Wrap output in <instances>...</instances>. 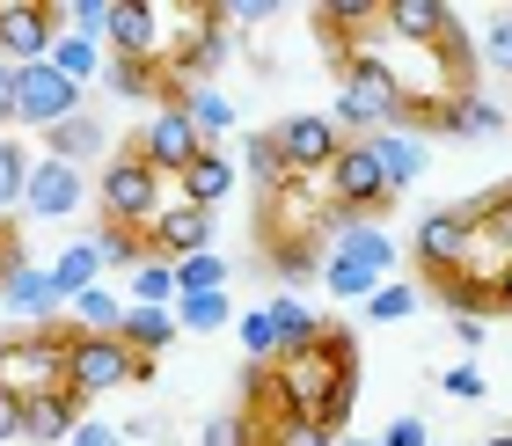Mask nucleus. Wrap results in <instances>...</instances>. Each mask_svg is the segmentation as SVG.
Segmentation results:
<instances>
[{
	"label": "nucleus",
	"mask_w": 512,
	"mask_h": 446,
	"mask_svg": "<svg viewBox=\"0 0 512 446\" xmlns=\"http://www.w3.org/2000/svg\"><path fill=\"white\" fill-rule=\"evenodd\" d=\"M110 8H118V0H74V8H66V30L74 37H110Z\"/></svg>",
	"instance_id": "43"
},
{
	"label": "nucleus",
	"mask_w": 512,
	"mask_h": 446,
	"mask_svg": "<svg viewBox=\"0 0 512 446\" xmlns=\"http://www.w3.org/2000/svg\"><path fill=\"white\" fill-rule=\"evenodd\" d=\"M110 52L118 59H161V8L118 0V8H110Z\"/></svg>",
	"instance_id": "16"
},
{
	"label": "nucleus",
	"mask_w": 512,
	"mask_h": 446,
	"mask_svg": "<svg viewBox=\"0 0 512 446\" xmlns=\"http://www.w3.org/2000/svg\"><path fill=\"white\" fill-rule=\"evenodd\" d=\"M381 446H432V432H425V417H410V410H403V417H395V425L381 432Z\"/></svg>",
	"instance_id": "46"
},
{
	"label": "nucleus",
	"mask_w": 512,
	"mask_h": 446,
	"mask_svg": "<svg viewBox=\"0 0 512 446\" xmlns=\"http://www.w3.org/2000/svg\"><path fill=\"white\" fill-rule=\"evenodd\" d=\"M125 439H161V417H132V425H118Z\"/></svg>",
	"instance_id": "51"
},
{
	"label": "nucleus",
	"mask_w": 512,
	"mask_h": 446,
	"mask_svg": "<svg viewBox=\"0 0 512 446\" xmlns=\"http://www.w3.org/2000/svg\"><path fill=\"white\" fill-rule=\"evenodd\" d=\"M66 446H125V432H118V425H103V417H88V425L66 439Z\"/></svg>",
	"instance_id": "47"
},
{
	"label": "nucleus",
	"mask_w": 512,
	"mask_h": 446,
	"mask_svg": "<svg viewBox=\"0 0 512 446\" xmlns=\"http://www.w3.org/2000/svg\"><path fill=\"white\" fill-rule=\"evenodd\" d=\"M74 330H88V337H118V330H125V293L88 286V293L74 300Z\"/></svg>",
	"instance_id": "30"
},
{
	"label": "nucleus",
	"mask_w": 512,
	"mask_h": 446,
	"mask_svg": "<svg viewBox=\"0 0 512 446\" xmlns=\"http://www.w3.org/2000/svg\"><path fill=\"white\" fill-rule=\"evenodd\" d=\"M52 286H59L66 308H74L88 286H103V249H96V242H66V249H59V264H52Z\"/></svg>",
	"instance_id": "24"
},
{
	"label": "nucleus",
	"mask_w": 512,
	"mask_h": 446,
	"mask_svg": "<svg viewBox=\"0 0 512 446\" xmlns=\"http://www.w3.org/2000/svg\"><path fill=\"white\" fill-rule=\"evenodd\" d=\"M366 147L381 154V169H388V183H395V198H403L410 183L425 176V139H417V132H403V125H388V132H374V139H366Z\"/></svg>",
	"instance_id": "20"
},
{
	"label": "nucleus",
	"mask_w": 512,
	"mask_h": 446,
	"mask_svg": "<svg viewBox=\"0 0 512 446\" xmlns=\"http://www.w3.org/2000/svg\"><path fill=\"white\" fill-rule=\"evenodd\" d=\"M337 446H381V439H337Z\"/></svg>",
	"instance_id": "54"
},
{
	"label": "nucleus",
	"mask_w": 512,
	"mask_h": 446,
	"mask_svg": "<svg viewBox=\"0 0 512 446\" xmlns=\"http://www.w3.org/2000/svg\"><path fill=\"white\" fill-rule=\"evenodd\" d=\"M330 249H337V256H352V264H366L374 278H388V271H395V256H403V249H395V234H381L374 220H344Z\"/></svg>",
	"instance_id": "19"
},
{
	"label": "nucleus",
	"mask_w": 512,
	"mask_h": 446,
	"mask_svg": "<svg viewBox=\"0 0 512 446\" xmlns=\"http://www.w3.org/2000/svg\"><path fill=\"white\" fill-rule=\"evenodd\" d=\"M483 446H512V432H491V439H483Z\"/></svg>",
	"instance_id": "53"
},
{
	"label": "nucleus",
	"mask_w": 512,
	"mask_h": 446,
	"mask_svg": "<svg viewBox=\"0 0 512 446\" xmlns=\"http://www.w3.org/2000/svg\"><path fill=\"white\" fill-rule=\"evenodd\" d=\"M132 147L147 154L161 176H183V169H191V161L205 154V139H198V125H191L183 110H154V117H147V132H139Z\"/></svg>",
	"instance_id": "12"
},
{
	"label": "nucleus",
	"mask_w": 512,
	"mask_h": 446,
	"mask_svg": "<svg viewBox=\"0 0 512 446\" xmlns=\"http://www.w3.org/2000/svg\"><path fill=\"white\" fill-rule=\"evenodd\" d=\"M227 315H235V300H227V293H176V330H191V337L227 330Z\"/></svg>",
	"instance_id": "31"
},
{
	"label": "nucleus",
	"mask_w": 512,
	"mask_h": 446,
	"mask_svg": "<svg viewBox=\"0 0 512 446\" xmlns=\"http://www.w3.org/2000/svg\"><path fill=\"white\" fill-rule=\"evenodd\" d=\"M264 315H271V330H278V344H286V351H308V344L330 337V322H322L315 308H300V293H271Z\"/></svg>",
	"instance_id": "22"
},
{
	"label": "nucleus",
	"mask_w": 512,
	"mask_h": 446,
	"mask_svg": "<svg viewBox=\"0 0 512 446\" xmlns=\"http://www.w3.org/2000/svg\"><path fill=\"white\" fill-rule=\"evenodd\" d=\"M88 425V403L74 388H52V395H30V403H22V439L30 446H66Z\"/></svg>",
	"instance_id": "13"
},
{
	"label": "nucleus",
	"mask_w": 512,
	"mask_h": 446,
	"mask_svg": "<svg viewBox=\"0 0 512 446\" xmlns=\"http://www.w3.org/2000/svg\"><path fill=\"white\" fill-rule=\"evenodd\" d=\"M220 15H227V30H235V22H242V30H256V22H271V15H278V0H227Z\"/></svg>",
	"instance_id": "45"
},
{
	"label": "nucleus",
	"mask_w": 512,
	"mask_h": 446,
	"mask_svg": "<svg viewBox=\"0 0 512 446\" xmlns=\"http://www.w3.org/2000/svg\"><path fill=\"white\" fill-rule=\"evenodd\" d=\"M30 169L37 161L15 147V139H0V220L8 213H22V191H30Z\"/></svg>",
	"instance_id": "35"
},
{
	"label": "nucleus",
	"mask_w": 512,
	"mask_h": 446,
	"mask_svg": "<svg viewBox=\"0 0 512 446\" xmlns=\"http://www.w3.org/2000/svg\"><path fill=\"white\" fill-rule=\"evenodd\" d=\"M66 117H81V81H66L52 59L22 66V74H15V125L52 132V125H66Z\"/></svg>",
	"instance_id": "9"
},
{
	"label": "nucleus",
	"mask_w": 512,
	"mask_h": 446,
	"mask_svg": "<svg viewBox=\"0 0 512 446\" xmlns=\"http://www.w3.org/2000/svg\"><path fill=\"white\" fill-rule=\"evenodd\" d=\"M125 300H132V308H176V264L147 256V264L125 278Z\"/></svg>",
	"instance_id": "33"
},
{
	"label": "nucleus",
	"mask_w": 512,
	"mask_h": 446,
	"mask_svg": "<svg viewBox=\"0 0 512 446\" xmlns=\"http://www.w3.org/2000/svg\"><path fill=\"white\" fill-rule=\"evenodd\" d=\"M0 300H8L15 315H59L66 300H59V286H52V271H37V264H15L8 278H0Z\"/></svg>",
	"instance_id": "21"
},
{
	"label": "nucleus",
	"mask_w": 512,
	"mask_h": 446,
	"mask_svg": "<svg viewBox=\"0 0 512 446\" xmlns=\"http://www.w3.org/2000/svg\"><path fill=\"white\" fill-rule=\"evenodd\" d=\"M469 213H476V264H483V249H491L498 271H505V264H512V176L498 183V191H483ZM476 264H469V271H476Z\"/></svg>",
	"instance_id": "17"
},
{
	"label": "nucleus",
	"mask_w": 512,
	"mask_h": 446,
	"mask_svg": "<svg viewBox=\"0 0 512 446\" xmlns=\"http://www.w3.org/2000/svg\"><path fill=\"white\" fill-rule=\"evenodd\" d=\"M213 213H198V205H176L169 220H154V234H147V249L161 256V264H183V256H205L213 249Z\"/></svg>",
	"instance_id": "15"
},
{
	"label": "nucleus",
	"mask_w": 512,
	"mask_h": 446,
	"mask_svg": "<svg viewBox=\"0 0 512 446\" xmlns=\"http://www.w3.org/2000/svg\"><path fill=\"white\" fill-rule=\"evenodd\" d=\"M242 169H249V183H256V198H271V191H286V183H293V169H286V154H278L271 132H249V139H242Z\"/></svg>",
	"instance_id": "26"
},
{
	"label": "nucleus",
	"mask_w": 512,
	"mask_h": 446,
	"mask_svg": "<svg viewBox=\"0 0 512 446\" xmlns=\"http://www.w3.org/2000/svg\"><path fill=\"white\" fill-rule=\"evenodd\" d=\"M271 139H278V154H286V169H293V176H330V161L352 147V139L337 132V117H315V110L278 117Z\"/></svg>",
	"instance_id": "10"
},
{
	"label": "nucleus",
	"mask_w": 512,
	"mask_h": 446,
	"mask_svg": "<svg viewBox=\"0 0 512 446\" xmlns=\"http://www.w3.org/2000/svg\"><path fill=\"white\" fill-rule=\"evenodd\" d=\"M176 293H227V256L220 249L183 256V264H176Z\"/></svg>",
	"instance_id": "37"
},
{
	"label": "nucleus",
	"mask_w": 512,
	"mask_h": 446,
	"mask_svg": "<svg viewBox=\"0 0 512 446\" xmlns=\"http://www.w3.org/2000/svg\"><path fill=\"white\" fill-rule=\"evenodd\" d=\"M125 381H154V359H139L125 337H88V330H66V388L81 395V403H96V395L125 388Z\"/></svg>",
	"instance_id": "4"
},
{
	"label": "nucleus",
	"mask_w": 512,
	"mask_h": 446,
	"mask_svg": "<svg viewBox=\"0 0 512 446\" xmlns=\"http://www.w3.org/2000/svg\"><path fill=\"white\" fill-rule=\"evenodd\" d=\"M44 154H52V161H74V169H81V161L103 154V125H96V117H66V125L44 132Z\"/></svg>",
	"instance_id": "27"
},
{
	"label": "nucleus",
	"mask_w": 512,
	"mask_h": 446,
	"mask_svg": "<svg viewBox=\"0 0 512 446\" xmlns=\"http://www.w3.org/2000/svg\"><path fill=\"white\" fill-rule=\"evenodd\" d=\"M59 37H66L59 0H0V59L8 66H44Z\"/></svg>",
	"instance_id": "8"
},
{
	"label": "nucleus",
	"mask_w": 512,
	"mask_h": 446,
	"mask_svg": "<svg viewBox=\"0 0 512 446\" xmlns=\"http://www.w3.org/2000/svg\"><path fill=\"white\" fill-rule=\"evenodd\" d=\"M322 286H330L337 300H352V308H366V300H374L388 278H374L366 264H352V256H337V249H330V264H322Z\"/></svg>",
	"instance_id": "32"
},
{
	"label": "nucleus",
	"mask_w": 512,
	"mask_h": 446,
	"mask_svg": "<svg viewBox=\"0 0 512 446\" xmlns=\"http://www.w3.org/2000/svg\"><path fill=\"white\" fill-rule=\"evenodd\" d=\"M359 315H366V322H410V315H417V286H403V278H388V286H381L374 300H366Z\"/></svg>",
	"instance_id": "39"
},
{
	"label": "nucleus",
	"mask_w": 512,
	"mask_h": 446,
	"mask_svg": "<svg viewBox=\"0 0 512 446\" xmlns=\"http://www.w3.org/2000/svg\"><path fill=\"white\" fill-rule=\"evenodd\" d=\"M96 198H103V227H139V234H154V220H169L176 205H191L183 198V176H161L139 147L103 161Z\"/></svg>",
	"instance_id": "2"
},
{
	"label": "nucleus",
	"mask_w": 512,
	"mask_h": 446,
	"mask_svg": "<svg viewBox=\"0 0 512 446\" xmlns=\"http://www.w3.org/2000/svg\"><path fill=\"white\" fill-rule=\"evenodd\" d=\"M8 439H22V395L0 388V446H8Z\"/></svg>",
	"instance_id": "48"
},
{
	"label": "nucleus",
	"mask_w": 512,
	"mask_h": 446,
	"mask_svg": "<svg viewBox=\"0 0 512 446\" xmlns=\"http://www.w3.org/2000/svg\"><path fill=\"white\" fill-rule=\"evenodd\" d=\"M81 191H88V183H81V169H74V161H52V154H44L37 169H30L22 213H30V220H66V213L81 205Z\"/></svg>",
	"instance_id": "14"
},
{
	"label": "nucleus",
	"mask_w": 512,
	"mask_h": 446,
	"mask_svg": "<svg viewBox=\"0 0 512 446\" xmlns=\"http://www.w3.org/2000/svg\"><path fill=\"white\" fill-rule=\"evenodd\" d=\"M498 315H512V264L498 271Z\"/></svg>",
	"instance_id": "52"
},
{
	"label": "nucleus",
	"mask_w": 512,
	"mask_h": 446,
	"mask_svg": "<svg viewBox=\"0 0 512 446\" xmlns=\"http://www.w3.org/2000/svg\"><path fill=\"white\" fill-rule=\"evenodd\" d=\"M52 66H59V74L66 81H103V66H110V52H103V37H74V30H66L59 44H52Z\"/></svg>",
	"instance_id": "28"
},
{
	"label": "nucleus",
	"mask_w": 512,
	"mask_h": 446,
	"mask_svg": "<svg viewBox=\"0 0 512 446\" xmlns=\"http://www.w3.org/2000/svg\"><path fill=\"white\" fill-rule=\"evenodd\" d=\"M271 264L286 278H308V271L330 264V249H322V242H271Z\"/></svg>",
	"instance_id": "41"
},
{
	"label": "nucleus",
	"mask_w": 512,
	"mask_h": 446,
	"mask_svg": "<svg viewBox=\"0 0 512 446\" xmlns=\"http://www.w3.org/2000/svg\"><path fill=\"white\" fill-rule=\"evenodd\" d=\"M183 117L198 125V139H205V147H213V139H227V132L242 125V117H235V103H227L220 88H191V96H183Z\"/></svg>",
	"instance_id": "29"
},
{
	"label": "nucleus",
	"mask_w": 512,
	"mask_h": 446,
	"mask_svg": "<svg viewBox=\"0 0 512 446\" xmlns=\"http://www.w3.org/2000/svg\"><path fill=\"white\" fill-rule=\"evenodd\" d=\"M0 388L8 395H52L66 388V330H22V337H0Z\"/></svg>",
	"instance_id": "5"
},
{
	"label": "nucleus",
	"mask_w": 512,
	"mask_h": 446,
	"mask_svg": "<svg viewBox=\"0 0 512 446\" xmlns=\"http://www.w3.org/2000/svg\"><path fill=\"white\" fill-rule=\"evenodd\" d=\"M242 359H249V366H278V359H286V344H278V330H271L264 308L242 315Z\"/></svg>",
	"instance_id": "38"
},
{
	"label": "nucleus",
	"mask_w": 512,
	"mask_h": 446,
	"mask_svg": "<svg viewBox=\"0 0 512 446\" xmlns=\"http://www.w3.org/2000/svg\"><path fill=\"white\" fill-rule=\"evenodd\" d=\"M198 446H256V425L242 410H213V417H205V432H198Z\"/></svg>",
	"instance_id": "40"
},
{
	"label": "nucleus",
	"mask_w": 512,
	"mask_h": 446,
	"mask_svg": "<svg viewBox=\"0 0 512 446\" xmlns=\"http://www.w3.org/2000/svg\"><path fill=\"white\" fill-rule=\"evenodd\" d=\"M227 191H235V161H227L220 147H205V154L191 161V169H183V198H191L198 213H213V205H220Z\"/></svg>",
	"instance_id": "23"
},
{
	"label": "nucleus",
	"mask_w": 512,
	"mask_h": 446,
	"mask_svg": "<svg viewBox=\"0 0 512 446\" xmlns=\"http://www.w3.org/2000/svg\"><path fill=\"white\" fill-rule=\"evenodd\" d=\"M242 417L256 432H271V425L293 417V395H286V381H278V366H242Z\"/></svg>",
	"instance_id": "18"
},
{
	"label": "nucleus",
	"mask_w": 512,
	"mask_h": 446,
	"mask_svg": "<svg viewBox=\"0 0 512 446\" xmlns=\"http://www.w3.org/2000/svg\"><path fill=\"white\" fill-rule=\"evenodd\" d=\"M483 330H491V322H483V315H454V337L469 344V351H483Z\"/></svg>",
	"instance_id": "50"
},
{
	"label": "nucleus",
	"mask_w": 512,
	"mask_h": 446,
	"mask_svg": "<svg viewBox=\"0 0 512 446\" xmlns=\"http://www.w3.org/2000/svg\"><path fill=\"white\" fill-rule=\"evenodd\" d=\"M15 74H22V66L0 59V125H15Z\"/></svg>",
	"instance_id": "49"
},
{
	"label": "nucleus",
	"mask_w": 512,
	"mask_h": 446,
	"mask_svg": "<svg viewBox=\"0 0 512 446\" xmlns=\"http://www.w3.org/2000/svg\"><path fill=\"white\" fill-rule=\"evenodd\" d=\"M410 256H417V271H425L432 286L461 278L476 264V213H469V205H439V213H425V220H417Z\"/></svg>",
	"instance_id": "6"
},
{
	"label": "nucleus",
	"mask_w": 512,
	"mask_h": 446,
	"mask_svg": "<svg viewBox=\"0 0 512 446\" xmlns=\"http://www.w3.org/2000/svg\"><path fill=\"white\" fill-rule=\"evenodd\" d=\"M235 59V44H227V15L220 8H169L161 15V74L169 81H205L220 74V66Z\"/></svg>",
	"instance_id": "3"
},
{
	"label": "nucleus",
	"mask_w": 512,
	"mask_h": 446,
	"mask_svg": "<svg viewBox=\"0 0 512 446\" xmlns=\"http://www.w3.org/2000/svg\"><path fill=\"white\" fill-rule=\"evenodd\" d=\"M454 30H461V22H454L447 0H388V8H381V37L410 44V52H439Z\"/></svg>",
	"instance_id": "11"
},
{
	"label": "nucleus",
	"mask_w": 512,
	"mask_h": 446,
	"mask_svg": "<svg viewBox=\"0 0 512 446\" xmlns=\"http://www.w3.org/2000/svg\"><path fill=\"white\" fill-rule=\"evenodd\" d=\"M118 337L139 351V359H154V351H169L183 330H176V308H132V300H125V330Z\"/></svg>",
	"instance_id": "25"
},
{
	"label": "nucleus",
	"mask_w": 512,
	"mask_h": 446,
	"mask_svg": "<svg viewBox=\"0 0 512 446\" xmlns=\"http://www.w3.org/2000/svg\"><path fill=\"white\" fill-rule=\"evenodd\" d=\"M330 198H337L344 220H381L388 205H395V183H388L381 154L366 147V139H352V147L330 161Z\"/></svg>",
	"instance_id": "7"
},
{
	"label": "nucleus",
	"mask_w": 512,
	"mask_h": 446,
	"mask_svg": "<svg viewBox=\"0 0 512 446\" xmlns=\"http://www.w3.org/2000/svg\"><path fill=\"white\" fill-rule=\"evenodd\" d=\"M483 66H491V74H512V8L483 22Z\"/></svg>",
	"instance_id": "42"
},
{
	"label": "nucleus",
	"mask_w": 512,
	"mask_h": 446,
	"mask_svg": "<svg viewBox=\"0 0 512 446\" xmlns=\"http://www.w3.org/2000/svg\"><path fill=\"white\" fill-rule=\"evenodd\" d=\"M454 132H461V139H498V132H505V103L461 96V103H454Z\"/></svg>",
	"instance_id": "36"
},
{
	"label": "nucleus",
	"mask_w": 512,
	"mask_h": 446,
	"mask_svg": "<svg viewBox=\"0 0 512 446\" xmlns=\"http://www.w3.org/2000/svg\"><path fill=\"white\" fill-rule=\"evenodd\" d=\"M439 388H447L454 403H483V395H491V381H483V366H447V373H439Z\"/></svg>",
	"instance_id": "44"
},
{
	"label": "nucleus",
	"mask_w": 512,
	"mask_h": 446,
	"mask_svg": "<svg viewBox=\"0 0 512 446\" xmlns=\"http://www.w3.org/2000/svg\"><path fill=\"white\" fill-rule=\"evenodd\" d=\"M278 381H286V395H293V417H315V425L344 432L352 395H359V344H352V330L330 322L322 344L286 351V359H278Z\"/></svg>",
	"instance_id": "1"
},
{
	"label": "nucleus",
	"mask_w": 512,
	"mask_h": 446,
	"mask_svg": "<svg viewBox=\"0 0 512 446\" xmlns=\"http://www.w3.org/2000/svg\"><path fill=\"white\" fill-rule=\"evenodd\" d=\"M96 249H103V271H139V264H147V234H139V227H96Z\"/></svg>",
	"instance_id": "34"
}]
</instances>
